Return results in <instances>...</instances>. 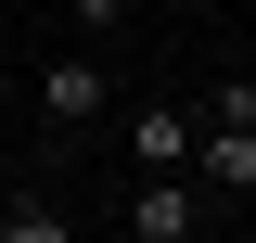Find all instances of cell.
Segmentation results:
<instances>
[{
    "instance_id": "obj_1",
    "label": "cell",
    "mask_w": 256,
    "mask_h": 243,
    "mask_svg": "<svg viewBox=\"0 0 256 243\" xmlns=\"http://www.w3.org/2000/svg\"><path fill=\"white\" fill-rule=\"evenodd\" d=\"M128 154V180H166V166H192V141H205V116L192 102H128V116H102Z\"/></svg>"
},
{
    "instance_id": "obj_5",
    "label": "cell",
    "mask_w": 256,
    "mask_h": 243,
    "mask_svg": "<svg viewBox=\"0 0 256 243\" xmlns=\"http://www.w3.org/2000/svg\"><path fill=\"white\" fill-rule=\"evenodd\" d=\"M0 243H77V218L52 192H0Z\"/></svg>"
},
{
    "instance_id": "obj_3",
    "label": "cell",
    "mask_w": 256,
    "mask_h": 243,
    "mask_svg": "<svg viewBox=\"0 0 256 243\" xmlns=\"http://www.w3.org/2000/svg\"><path fill=\"white\" fill-rule=\"evenodd\" d=\"M38 116H52V128H102V116H116V90H102V64H90V52L38 64Z\"/></svg>"
},
{
    "instance_id": "obj_7",
    "label": "cell",
    "mask_w": 256,
    "mask_h": 243,
    "mask_svg": "<svg viewBox=\"0 0 256 243\" xmlns=\"http://www.w3.org/2000/svg\"><path fill=\"white\" fill-rule=\"evenodd\" d=\"M77 26H90V38H116V26H128V0H77Z\"/></svg>"
},
{
    "instance_id": "obj_6",
    "label": "cell",
    "mask_w": 256,
    "mask_h": 243,
    "mask_svg": "<svg viewBox=\"0 0 256 243\" xmlns=\"http://www.w3.org/2000/svg\"><path fill=\"white\" fill-rule=\"evenodd\" d=\"M205 128H256V77H218L205 90Z\"/></svg>"
},
{
    "instance_id": "obj_4",
    "label": "cell",
    "mask_w": 256,
    "mask_h": 243,
    "mask_svg": "<svg viewBox=\"0 0 256 243\" xmlns=\"http://www.w3.org/2000/svg\"><path fill=\"white\" fill-rule=\"evenodd\" d=\"M192 192H256V128H205L192 141Z\"/></svg>"
},
{
    "instance_id": "obj_2",
    "label": "cell",
    "mask_w": 256,
    "mask_h": 243,
    "mask_svg": "<svg viewBox=\"0 0 256 243\" xmlns=\"http://www.w3.org/2000/svg\"><path fill=\"white\" fill-rule=\"evenodd\" d=\"M128 243H205V192H192V166L128 180Z\"/></svg>"
},
{
    "instance_id": "obj_8",
    "label": "cell",
    "mask_w": 256,
    "mask_h": 243,
    "mask_svg": "<svg viewBox=\"0 0 256 243\" xmlns=\"http://www.w3.org/2000/svg\"><path fill=\"white\" fill-rule=\"evenodd\" d=\"M0 192H13V180H0Z\"/></svg>"
}]
</instances>
